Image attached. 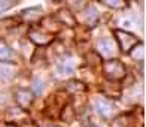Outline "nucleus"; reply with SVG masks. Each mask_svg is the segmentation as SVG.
<instances>
[{
    "mask_svg": "<svg viewBox=\"0 0 146 127\" xmlns=\"http://www.w3.org/2000/svg\"><path fill=\"white\" fill-rule=\"evenodd\" d=\"M18 2H15V0H0V12L3 11H9L11 8H14V6L17 5Z\"/></svg>",
    "mask_w": 146,
    "mask_h": 127,
    "instance_id": "20",
    "label": "nucleus"
},
{
    "mask_svg": "<svg viewBox=\"0 0 146 127\" xmlns=\"http://www.w3.org/2000/svg\"><path fill=\"white\" fill-rule=\"evenodd\" d=\"M75 109L72 108V105L70 103H66L64 105V108L61 109V112H60V117H61V120L64 123H72L73 121V118H75Z\"/></svg>",
    "mask_w": 146,
    "mask_h": 127,
    "instance_id": "15",
    "label": "nucleus"
},
{
    "mask_svg": "<svg viewBox=\"0 0 146 127\" xmlns=\"http://www.w3.org/2000/svg\"><path fill=\"white\" fill-rule=\"evenodd\" d=\"M97 51H98V55H102L104 60H113L116 57L118 48H116V45L113 43L112 39L104 37V39H100V41H98Z\"/></svg>",
    "mask_w": 146,
    "mask_h": 127,
    "instance_id": "4",
    "label": "nucleus"
},
{
    "mask_svg": "<svg viewBox=\"0 0 146 127\" xmlns=\"http://www.w3.org/2000/svg\"><path fill=\"white\" fill-rule=\"evenodd\" d=\"M55 19L60 24H64V25H67V27H73V25L76 24V19H75V17H73L72 11L67 9V8L60 9L57 12V15H55Z\"/></svg>",
    "mask_w": 146,
    "mask_h": 127,
    "instance_id": "10",
    "label": "nucleus"
},
{
    "mask_svg": "<svg viewBox=\"0 0 146 127\" xmlns=\"http://www.w3.org/2000/svg\"><path fill=\"white\" fill-rule=\"evenodd\" d=\"M19 127H35V126H33L31 123H24V124H21Z\"/></svg>",
    "mask_w": 146,
    "mask_h": 127,
    "instance_id": "23",
    "label": "nucleus"
},
{
    "mask_svg": "<svg viewBox=\"0 0 146 127\" xmlns=\"http://www.w3.org/2000/svg\"><path fill=\"white\" fill-rule=\"evenodd\" d=\"M2 127H17V124H14V123H6V124H3Z\"/></svg>",
    "mask_w": 146,
    "mask_h": 127,
    "instance_id": "22",
    "label": "nucleus"
},
{
    "mask_svg": "<svg viewBox=\"0 0 146 127\" xmlns=\"http://www.w3.org/2000/svg\"><path fill=\"white\" fill-rule=\"evenodd\" d=\"M12 75H14L12 69H6V68H3V66H0V76L2 78L9 79V78H12Z\"/></svg>",
    "mask_w": 146,
    "mask_h": 127,
    "instance_id": "21",
    "label": "nucleus"
},
{
    "mask_svg": "<svg viewBox=\"0 0 146 127\" xmlns=\"http://www.w3.org/2000/svg\"><path fill=\"white\" fill-rule=\"evenodd\" d=\"M29 37L33 43L39 46V48H45V46H48L52 41H54L55 35H51V33L45 31L43 29H39L36 25H33L29 30Z\"/></svg>",
    "mask_w": 146,
    "mask_h": 127,
    "instance_id": "3",
    "label": "nucleus"
},
{
    "mask_svg": "<svg viewBox=\"0 0 146 127\" xmlns=\"http://www.w3.org/2000/svg\"><path fill=\"white\" fill-rule=\"evenodd\" d=\"M96 108L100 114V117H103L104 120H109V118H115V114H116V108L110 102L104 99H97L96 100Z\"/></svg>",
    "mask_w": 146,
    "mask_h": 127,
    "instance_id": "8",
    "label": "nucleus"
},
{
    "mask_svg": "<svg viewBox=\"0 0 146 127\" xmlns=\"http://www.w3.org/2000/svg\"><path fill=\"white\" fill-rule=\"evenodd\" d=\"M15 100H17L18 108L27 111L31 106L33 100H35V94H33V91L29 90V88H18L15 91Z\"/></svg>",
    "mask_w": 146,
    "mask_h": 127,
    "instance_id": "5",
    "label": "nucleus"
},
{
    "mask_svg": "<svg viewBox=\"0 0 146 127\" xmlns=\"http://www.w3.org/2000/svg\"><path fill=\"white\" fill-rule=\"evenodd\" d=\"M112 127H136V117H133V114L115 117L112 121Z\"/></svg>",
    "mask_w": 146,
    "mask_h": 127,
    "instance_id": "11",
    "label": "nucleus"
},
{
    "mask_svg": "<svg viewBox=\"0 0 146 127\" xmlns=\"http://www.w3.org/2000/svg\"><path fill=\"white\" fill-rule=\"evenodd\" d=\"M64 90L69 94H79V93H85L87 91V85L79 79H70L64 84Z\"/></svg>",
    "mask_w": 146,
    "mask_h": 127,
    "instance_id": "12",
    "label": "nucleus"
},
{
    "mask_svg": "<svg viewBox=\"0 0 146 127\" xmlns=\"http://www.w3.org/2000/svg\"><path fill=\"white\" fill-rule=\"evenodd\" d=\"M0 61H3V63H15L17 61V55H15L14 49L3 39H0Z\"/></svg>",
    "mask_w": 146,
    "mask_h": 127,
    "instance_id": "9",
    "label": "nucleus"
},
{
    "mask_svg": "<svg viewBox=\"0 0 146 127\" xmlns=\"http://www.w3.org/2000/svg\"><path fill=\"white\" fill-rule=\"evenodd\" d=\"M40 127H58V126H54V124H49V123H46V124H42Z\"/></svg>",
    "mask_w": 146,
    "mask_h": 127,
    "instance_id": "24",
    "label": "nucleus"
},
{
    "mask_svg": "<svg viewBox=\"0 0 146 127\" xmlns=\"http://www.w3.org/2000/svg\"><path fill=\"white\" fill-rule=\"evenodd\" d=\"M103 75L108 81H119L127 75V69L122 61L118 58L113 60H104L103 63Z\"/></svg>",
    "mask_w": 146,
    "mask_h": 127,
    "instance_id": "1",
    "label": "nucleus"
},
{
    "mask_svg": "<svg viewBox=\"0 0 146 127\" xmlns=\"http://www.w3.org/2000/svg\"><path fill=\"white\" fill-rule=\"evenodd\" d=\"M113 33H115L116 42H118V46H119V51L124 52V54H130V51L139 43V39L130 31L115 30Z\"/></svg>",
    "mask_w": 146,
    "mask_h": 127,
    "instance_id": "2",
    "label": "nucleus"
},
{
    "mask_svg": "<svg viewBox=\"0 0 146 127\" xmlns=\"http://www.w3.org/2000/svg\"><path fill=\"white\" fill-rule=\"evenodd\" d=\"M42 17H43V11H42L40 6L27 8L21 12V15H19V18H21L24 23H29V24H36Z\"/></svg>",
    "mask_w": 146,
    "mask_h": 127,
    "instance_id": "7",
    "label": "nucleus"
},
{
    "mask_svg": "<svg viewBox=\"0 0 146 127\" xmlns=\"http://www.w3.org/2000/svg\"><path fill=\"white\" fill-rule=\"evenodd\" d=\"M100 91L106 97H110V99H119L121 97V91H122V87L119 84V81H104L100 85Z\"/></svg>",
    "mask_w": 146,
    "mask_h": 127,
    "instance_id": "6",
    "label": "nucleus"
},
{
    "mask_svg": "<svg viewBox=\"0 0 146 127\" xmlns=\"http://www.w3.org/2000/svg\"><path fill=\"white\" fill-rule=\"evenodd\" d=\"M130 55L134 60H140V61H142V60L145 58V45L142 42H139L134 48L130 51Z\"/></svg>",
    "mask_w": 146,
    "mask_h": 127,
    "instance_id": "18",
    "label": "nucleus"
},
{
    "mask_svg": "<svg viewBox=\"0 0 146 127\" xmlns=\"http://www.w3.org/2000/svg\"><path fill=\"white\" fill-rule=\"evenodd\" d=\"M15 25H18V18L17 17L0 19V33H5V31H8L11 29H14Z\"/></svg>",
    "mask_w": 146,
    "mask_h": 127,
    "instance_id": "16",
    "label": "nucleus"
},
{
    "mask_svg": "<svg viewBox=\"0 0 146 127\" xmlns=\"http://www.w3.org/2000/svg\"><path fill=\"white\" fill-rule=\"evenodd\" d=\"M100 3L112 9H124L128 6V2H124V0H102Z\"/></svg>",
    "mask_w": 146,
    "mask_h": 127,
    "instance_id": "17",
    "label": "nucleus"
},
{
    "mask_svg": "<svg viewBox=\"0 0 146 127\" xmlns=\"http://www.w3.org/2000/svg\"><path fill=\"white\" fill-rule=\"evenodd\" d=\"M6 115H8V118H25V115H27V111H24V109H21V108H11V109H8V112H6Z\"/></svg>",
    "mask_w": 146,
    "mask_h": 127,
    "instance_id": "19",
    "label": "nucleus"
},
{
    "mask_svg": "<svg viewBox=\"0 0 146 127\" xmlns=\"http://www.w3.org/2000/svg\"><path fill=\"white\" fill-rule=\"evenodd\" d=\"M97 21H98V14L94 8H85V12H84V24L87 25L88 29H92L94 25H97Z\"/></svg>",
    "mask_w": 146,
    "mask_h": 127,
    "instance_id": "14",
    "label": "nucleus"
},
{
    "mask_svg": "<svg viewBox=\"0 0 146 127\" xmlns=\"http://www.w3.org/2000/svg\"><path fill=\"white\" fill-rule=\"evenodd\" d=\"M40 25H42V29L45 31L51 33V35H55V33H58L60 29H61V24L55 19V17H46V18H43L40 21Z\"/></svg>",
    "mask_w": 146,
    "mask_h": 127,
    "instance_id": "13",
    "label": "nucleus"
}]
</instances>
